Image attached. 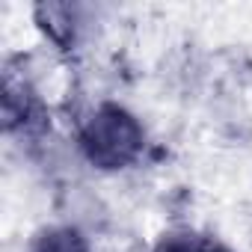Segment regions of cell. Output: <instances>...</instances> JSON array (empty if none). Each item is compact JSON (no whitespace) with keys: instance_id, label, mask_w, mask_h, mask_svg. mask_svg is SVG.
Segmentation results:
<instances>
[{"instance_id":"obj_1","label":"cell","mask_w":252,"mask_h":252,"mask_svg":"<svg viewBox=\"0 0 252 252\" xmlns=\"http://www.w3.org/2000/svg\"><path fill=\"white\" fill-rule=\"evenodd\" d=\"M146 146V131L134 113L119 104H101L80 128V149L98 169L131 166Z\"/></svg>"},{"instance_id":"obj_5","label":"cell","mask_w":252,"mask_h":252,"mask_svg":"<svg viewBox=\"0 0 252 252\" xmlns=\"http://www.w3.org/2000/svg\"><path fill=\"white\" fill-rule=\"evenodd\" d=\"M155 252H228L225 246H220L211 237H196V234H175L166 237Z\"/></svg>"},{"instance_id":"obj_4","label":"cell","mask_w":252,"mask_h":252,"mask_svg":"<svg viewBox=\"0 0 252 252\" xmlns=\"http://www.w3.org/2000/svg\"><path fill=\"white\" fill-rule=\"evenodd\" d=\"M33 252H89V243L77 228H48L36 237Z\"/></svg>"},{"instance_id":"obj_3","label":"cell","mask_w":252,"mask_h":252,"mask_svg":"<svg viewBox=\"0 0 252 252\" xmlns=\"http://www.w3.org/2000/svg\"><path fill=\"white\" fill-rule=\"evenodd\" d=\"M36 21L39 27L45 30V36L60 45V48H71L74 39H77V18H74V9L65 6V3H45L36 9Z\"/></svg>"},{"instance_id":"obj_2","label":"cell","mask_w":252,"mask_h":252,"mask_svg":"<svg viewBox=\"0 0 252 252\" xmlns=\"http://www.w3.org/2000/svg\"><path fill=\"white\" fill-rule=\"evenodd\" d=\"M3 119H6L9 131H15V128L33 131L42 122V113H39L33 92L24 86V80L18 83L12 74H6V83H3Z\"/></svg>"}]
</instances>
